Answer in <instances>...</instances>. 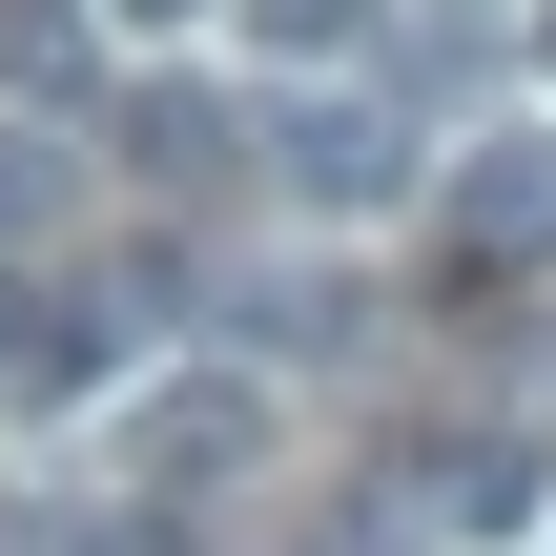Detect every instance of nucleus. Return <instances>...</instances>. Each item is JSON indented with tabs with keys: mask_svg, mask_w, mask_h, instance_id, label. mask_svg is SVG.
I'll list each match as a JSON object with an SVG mask.
<instances>
[{
	"mask_svg": "<svg viewBox=\"0 0 556 556\" xmlns=\"http://www.w3.org/2000/svg\"><path fill=\"white\" fill-rule=\"evenodd\" d=\"M103 21H144V41H165V21H206V0H103Z\"/></svg>",
	"mask_w": 556,
	"mask_h": 556,
	"instance_id": "obj_10",
	"label": "nucleus"
},
{
	"mask_svg": "<svg viewBox=\"0 0 556 556\" xmlns=\"http://www.w3.org/2000/svg\"><path fill=\"white\" fill-rule=\"evenodd\" d=\"M536 62H556V21H536Z\"/></svg>",
	"mask_w": 556,
	"mask_h": 556,
	"instance_id": "obj_11",
	"label": "nucleus"
},
{
	"mask_svg": "<svg viewBox=\"0 0 556 556\" xmlns=\"http://www.w3.org/2000/svg\"><path fill=\"white\" fill-rule=\"evenodd\" d=\"M268 454V371H165L124 392V495H227Z\"/></svg>",
	"mask_w": 556,
	"mask_h": 556,
	"instance_id": "obj_2",
	"label": "nucleus"
},
{
	"mask_svg": "<svg viewBox=\"0 0 556 556\" xmlns=\"http://www.w3.org/2000/svg\"><path fill=\"white\" fill-rule=\"evenodd\" d=\"M124 165H144V186H227V165H248L227 83H144V103H124Z\"/></svg>",
	"mask_w": 556,
	"mask_h": 556,
	"instance_id": "obj_7",
	"label": "nucleus"
},
{
	"mask_svg": "<svg viewBox=\"0 0 556 556\" xmlns=\"http://www.w3.org/2000/svg\"><path fill=\"white\" fill-rule=\"evenodd\" d=\"M268 186H289V206H330V227H371V206H413V186H433V144H413V103H392V83H309V103L268 124Z\"/></svg>",
	"mask_w": 556,
	"mask_h": 556,
	"instance_id": "obj_1",
	"label": "nucleus"
},
{
	"mask_svg": "<svg viewBox=\"0 0 556 556\" xmlns=\"http://www.w3.org/2000/svg\"><path fill=\"white\" fill-rule=\"evenodd\" d=\"M62 206H83V165H62V124H21V103H0V248H41Z\"/></svg>",
	"mask_w": 556,
	"mask_h": 556,
	"instance_id": "obj_8",
	"label": "nucleus"
},
{
	"mask_svg": "<svg viewBox=\"0 0 556 556\" xmlns=\"http://www.w3.org/2000/svg\"><path fill=\"white\" fill-rule=\"evenodd\" d=\"M371 21H392V0H248V41H268V62H351Z\"/></svg>",
	"mask_w": 556,
	"mask_h": 556,
	"instance_id": "obj_9",
	"label": "nucleus"
},
{
	"mask_svg": "<svg viewBox=\"0 0 556 556\" xmlns=\"http://www.w3.org/2000/svg\"><path fill=\"white\" fill-rule=\"evenodd\" d=\"M433 206H454V248H475V268H556V124L454 144V165H433Z\"/></svg>",
	"mask_w": 556,
	"mask_h": 556,
	"instance_id": "obj_3",
	"label": "nucleus"
},
{
	"mask_svg": "<svg viewBox=\"0 0 556 556\" xmlns=\"http://www.w3.org/2000/svg\"><path fill=\"white\" fill-rule=\"evenodd\" d=\"M0 103L21 124H83L103 103V0H0Z\"/></svg>",
	"mask_w": 556,
	"mask_h": 556,
	"instance_id": "obj_6",
	"label": "nucleus"
},
{
	"mask_svg": "<svg viewBox=\"0 0 556 556\" xmlns=\"http://www.w3.org/2000/svg\"><path fill=\"white\" fill-rule=\"evenodd\" d=\"M536 495H556L536 433H433V454H413V516H433V536H536Z\"/></svg>",
	"mask_w": 556,
	"mask_h": 556,
	"instance_id": "obj_5",
	"label": "nucleus"
},
{
	"mask_svg": "<svg viewBox=\"0 0 556 556\" xmlns=\"http://www.w3.org/2000/svg\"><path fill=\"white\" fill-rule=\"evenodd\" d=\"M103 351H124V330H103L62 268H0V413H83V392H103Z\"/></svg>",
	"mask_w": 556,
	"mask_h": 556,
	"instance_id": "obj_4",
	"label": "nucleus"
}]
</instances>
